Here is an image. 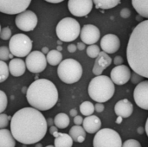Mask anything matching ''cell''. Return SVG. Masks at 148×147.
Instances as JSON below:
<instances>
[{
  "mask_svg": "<svg viewBox=\"0 0 148 147\" xmlns=\"http://www.w3.org/2000/svg\"><path fill=\"white\" fill-rule=\"evenodd\" d=\"M123 62H124V60H123V58H122L121 55H117V56H115L114 59V64L115 66L122 65V64H123Z\"/></svg>",
  "mask_w": 148,
  "mask_h": 147,
  "instance_id": "74e56055",
  "label": "cell"
},
{
  "mask_svg": "<svg viewBox=\"0 0 148 147\" xmlns=\"http://www.w3.org/2000/svg\"><path fill=\"white\" fill-rule=\"evenodd\" d=\"M76 49H77V46L75 45V44H73V43H71V44H69V45L68 46V51L70 52V53L75 52Z\"/></svg>",
  "mask_w": 148,
  "mask_h": 147,
  "instance_id": "60d3db41",
  "label": "cell"
},
{
  "mask_svg": "<svg viewBox=\"0 0 148 147\" xmlns=\"http://www.w3.org/2000/svg\"><path fill=\"white\" fill-rule=\"evenodd\" d=\"M82 67L75 59L63 60L57 68V75L60 80L66 84H73L79 81L82 76Z\"/></svg>",
  "mask_w": 148,
  "mask_h": 147,
  "instance_id": "5b68a950",
  "label": "cell"
},
{
  "mask_svg": "<svg viewBox=\"0 0 148 147\" xmlns=\"http://www.w3.org/2000/svg\"><path fill=\"white\" fill-rule=\"evenodd\" d=\"M16 146V139L11 133V131H9L6 128L0 129V147H15Z\"/></svg>",
  "mask_w": 148,
  "mask_h": 147,
  "instance_id": "7402d4cb",
  "label": "cell"
},
{
  "mask_svg": "<svg viewBox=\"0 0 148 147\" xmlns=\"http://www.w3.org/2000/svg\"><path fill=\"white\" fill-rule=\"evenodd\" d=\"M121 47L120 38L114 34H107L101 40V48L102 51L108 54H114Z\"/></svg>",
  "mask_w": 148,
  "mask_h": 147,
  "instance_id": "2e32d148",
  "label": "cell"
},
{
  "mask_svg": "<svg viewBox=\"0 0 148 147\" xmlns=\"http://www.w3.org/2000/svg\"><path fill=\"white\" fill-rule=\"evenodd\" d=\"M83 119L82 116L80 115H76L75 117H74V123L75 125H77V126H81L82 123H83Z\"/></svg>",
  "mask_w": 148,
  "mask_h": 147,
  "instance_id": "ab89813d",
  "label": "cell"
},
{
  "mask_svg": "<svg viewBox=\"0 0 148 147\" xmlns=\"http://www.w3.org/2000/svg\"><path fill=\"white\" fill-rule=\"evenodd\" d=\"M27 68L29 72L34 74L42 73L47 67V57L45 54L41 51L35 50L30 52L25 60Z\"/></svg>",
  "mask_w": 148,
  "mask_h": 147,
  "instance_id": "9c48e42d",
  "label": "cell"
},
{
  "mask_svg": "<svg viewBox=\"0 0 148 147\" xmlns=\"http://www.w3.org/2000/svg\"><path fill=\"white\" fill-rule=\"evenodd\" d=\"M76 46H77L78 50H84L85 48H86V43H84L83 42H78Z\"/></svg>",
  "mask_w": 148,
  "mask_h": 147,
  "instance_id": "7bdbcfd3",
  "label": "cell"
},
{
  "mask_svg": "<svg viewBox=\"0 0 148 147\" xmlns=\"http://www.w3.org/2000/svg\"><path fill=\"white\" fill-rule=\"evenodd\" d=\"M134 99L139 107L148 110V80L141 81L135 87Z\"/></svg>",
  "mask_w": 148,
  "mask_h": 147,
  "instance_id": "5bb4252c",
  "label": "cell"
},
{
  "mask_svg": "<svg viewBox=\"0 0 148 147\" xmlns=\"http://www.w3.org/2000/svg\"><path fill=\"white\" fill-rule=\"evenodd\" d=\"M69 114H70V116H72V117H75V116L77 115V111H76V109H71Z\"/></svg>",
  "mask_w": 148,
  "mask_h": 147,
  "instance_id": "ee69618b",
  "label": "cell"
},
{
  "mask_svg": "<svg viewBox=\"0 0 148 147\" xmlns=\"http://www.w3.org/2000/svg\"><path fill=\"white\" fill-rule=\"evenodd\" d=\"M48 121L34 107H23L14 113L10 120V131L16 141L23 145H33L46 135Z\"/></svg>",
  "mask_w": 148,
  "mask_h": 147,
  "instance_id": "6da1fadb",
  "label": "cell"
},
{
  "mask_svg": "<svg viewBox=\"0 0 148 147\" xmlns=\"http://www.w3.org/2000/svg\"><path fill=\"white\" fill-rule=\"evenodd\" d=\"M8 66L10 69V74L15 77L22 76L25 73L27 68L26 62H24L20 58H12Z\"/></svg>",
  "mask_w": 148,
  "mask_h": 147,
  "instance_id": "ffe728a7",
  "label": "cell"
},
{
  "mask_svg": "<svg viewBox=\"0 0 148 147\" xmlns=\"http://www.w3.org/2000/svg\"><path fill=\"white\" fill-rule=\"evenodd\" d=\"M58 127L57 126H51L50 127H49V133L50 134H54V133H57L58 132Z\"/></svg>",
  "mask_w": 148,
  "mask_h": 147,
  "instance_id": "b9f144b4",
  "label": "cell"
},
{
  "mask_svg": "<svg viewBox=\"0 0 148 147\" xmlns=\"http://www.w3.org/2000/svg\"><path fill=\"white\" fill-rule=\"evenodd\" d=\"M0 37L2 40H9L12 37L11 36V29L9 27H3L0 32Z\"/></svg>",
  "mask_w": 148,
  "mask_h": 147,
  "instance_id": "836d02e7",
  "label": "cell"
},
{
  "mask_svg": "<svg viewBox=\"0 0 148 147\" xmlns=\"http://www.w3.org/2000/svg\"><path fill=\"white\" fill-rule=\"evenodd\" d=\"M111 63H112V59L108 55V54L104 51H101L98 57L95 58V65L93 68V74L95 76L101 75L103 71L107 68H108L111 65Z\"/></svg>",
  "mask_w": 148,
  "mask_h": 147,
  "instance_id": "e0dca14e",
  "label": "cell"
},
{
  "mask_svg": "<svg viewBox=\"0 0 148 147\" xmlns=\"http://www.w3.org/2000/svg\"><path fill=\"white\" fill-rule=\"evenodd\" d=\"M121 16L122 18H128L130 16H131V10L128 9V8H123L121 10Z\"/></svg>",
  "mask_w": 148,
  "mask_h": 147,
  "instance_id": "8d00e7d4",
  "label": "cell"
},
{
  "mask_svg": "<svg viewBox=\"0 0 148 147\" xmlns=\"http://www.w3.org/2000/svg\"><path fill=\"white\" fill-rule=\"evenodd\" d=\"M37 16L32 10H26L16 16L15 23L16 27L25 32L35 29L37 25Z\"/></svg>",
  "mask_w": 148,
  "mask_h": 147,
  "instance_id": "30bf717a",
  "label": "cell"
},
{
  "mask_svg": "<svg viewBox=\"0 0 148 147\" xmlns=\"http://www.w3.org/2000/svg\"><path fill=\"white\" fill-rule=\"evenodd\" d=\"M100 53H101L100 47L97 46L96 44L89 45L87 48V55L90 58H96V57H98V55H100Z\"/></svg>",
  "mask_w": 148,
  "mask_h": 147,
  "instance_id": "f546056e",
  "label": "cell"
},
{
  "mask_svg": "<svg viewBox=\"0 0 148 147\" xmlns=\"http://www.w3.org/2000/svg\"><path fill=\"white\" fill-rule=\"evenodd\" d=\"M42 52L43 53V54H48L49 51V48H47V47H43L42 49Z\"/></svg>",
  "mask_w": 148,
  "mask_h": 147,
  "instance_id": "7dc6e473",
  "label": "cell"
},
{
  "mask_svg": "<svg viewBox=\"0 0 148 147\" xmlns=\"http://www.w3.org/2000/svg\"><path fill=\"white\" fill-rule=\"evenodd\" d=\"M122 140L120 134L110 128H103L95 135L94 147H122Z\"/></svg>",
  "mask_w": 148,
  "mask_h": 147,
  "instance_id": "ba28073f",
  "label": "cell"
},
{
  "mask_svg": "<svg viewBox=\"0 0 148 147\" xmlns=\"http://www.w3.org/2000/svg\"><path fill=\"white\" fill-rule=\"evenodd\" d=\"M10 50L9 48H7L6 46H2L0 47V60L1 61H7L10 58Z\"/></svg>",
  "mask_w": 148,
  "mask_h": 147,
  "instance_id": "1f68e13d",
  "label": "cell"
},
{
  "mask_svg": "<svg viewBox=\"0 0 148 147\" xmlns=\"http://www.w3.org/2000/svg\"><path fill=\"white\" fill-rule=\"evenodd\" d=\"M54 122H55V126H57L59 129H65L67 128L69 124H70V120L68 114L61 113H58L57 115H56L55 119H54Z\"/></svg>",
  "mask_w": 148,
  "mask_h": 147,
  "instance_id": "484cf974",
  "label": "cell"
},
{
  "mask_svg": "<svg viewBox=\"0 0 148 147\" xmlns=\"http://www.w3.org/2000/svg\"><path fill=\"white\" fill-rule=\"evenodd\" d=\"M46 147H56L55 146H47Z\"/></svg>",
  "mask_w": 148,
  "mask_h": 147,
  "instance_id": "f5cc1de1",
  "label": "cell"
},
{
  "mask_svg": "<svg viewBox=\"0 0 148 147\" xmlns=\"http://www.w3.org/2000/svg\"><path fill=\"white\" fill-rule=\"evenodd\" d=\"M101 36V32L100 29L93 24H86L82 28L80 37L82 41L88 44V45H92L96 43Z\"/></svg>",
  "mask_w": 148,
  "mask_h": 147,
  "instance_id": "9a60e30c",
  "label": "cell"
},
{
  "mask_svg": "<svg viewBox=\"0 0 148 147\" xmlns=\"http://www.w3.org/2000/svg\"><path fill=\"white\" fill-rule=\"evenodd\" d=\"M88 92L93 101L104 103L114 96L115 92L114 83L107 75H98L90 81Z\"/></svg>",
  "mask_w": 148,
  "mask_h": 147,
  "instance_id": "277c9868",
  "label": "cell"
},
{
  "mask_svg": "<svg viewBox=\"0 0 148 147\" xmlns=\"http://www.w3.org/2000/svg\"><path fill=\"white\" fill-rule=\"evenodd\" d=\"M45 1L48 2V3H61V2H62L64 0H45Z\"/></svg>",
  "mask_w": 148,
  "mask_h": 147,
  "instance_id": "f6af8a7d",
  "label": "cell"
},
{
  "mask_svg": "<svg viewBox=\"0 0 148 147\" xmlns=\"http://www.w3.org/2000/svg\"><path fill=\"white\" fill-rule=\"evenodd\" d=\"M31 0H0V11L8 15L19 14L27 10Z\"/></svg>",
  "mask_w": 148,
  "mask_h": 147,
  "instance_id": "8fae6325",
  "label": "cell"
},
{
  "mask_svg": "<svg viewBox=\"0 0 148 147\" xmlns=\"http://www.w3.org/2000/svg\"><path fill=\"white\" fill-rule=\"evenodd\" d=\"M33 42L25 34H16L10 39L9 49L10 53L16 57L27 56L32 49Z\"/></svg>",
  "mask_w": 148,
  "mask_h": 147,
  "instance_id": "52a82bcc",
  "label": "cell"
},
{
  "mask_svg": "<svg viewBox=\"0 0 148 147\" xmlns=\"http://www.w3.org/2000/svg\"><path fill=\"white\" fill-rule=\"evenodd\" d=\"M86 133L87 132L85 131L83 126L75 125L70 128L69 134L72 137L74 141L77 143H82L86 139Z\"/></svg>",
  "mask_w": 148,
  "mask_h": 147,
  "instance_id": "603a6c76",
  "label": "cell"
},
{
  "mask_svg": "<svg viewBox=\"0 0 148 147\" xmlns=\"http://www.w3.org/2000/svg\"><path fill=\"white\" fill-rule=\"evenodd\" d=\"M48 124H49V126H53V124H55V122H54V120H52V119H49V120H48Z\"/></svg>",
  "mask_w": 148,
  "mask_h": 147,
  "instance_id": "681fc988",
  "label": "cell"
},
{
  "mask_svg": "<svg viewBox=\"0 0 148 147\" xmlns=\"http://www.w3.org/2000/svg\"><path fill=\"white\" fill-rule=\"evenodd\" d=\"M93 1L94 3L95 4V7L97 9H101V10H108V9L114 8L121 3V0H93Z\"/></svg>",
  "mask_w": 148,
  "mask_h": 147,
  "instance_id": "4316f807",
  "label": "cell"
},
{
  "mask_svg": "<svg viewBox=\"0 0 148 147\" xmlns=\"http://www.w3.org/2000/svg\"><path fill=\"white\" fill-rule=\"evenodd\" d=\"M93 0H69L68 8L69 12L75 16H85L93 9Z\"/></svg>",
  "mask_w": 148,
  "mask_h": 147,
  "instance_id": "7c38bea8",
  "label": "cell"
},
{
  "mask_svg": "<svg viewBox=\"0 0 148 147\" xmlns=\"http://www.w3.org/2000/svg\"><path fill=\"white\" fill-rule=\"evenodd\" d=\"M8 105V99H7V95L5 94V93L1 90L0 91V113H3L4 110L6 109Z\"/></svg>",
  "mask_w": 148,
  "mask_h": 147,
  "instance_id": "4dcf8cb0",
  "label": "cell"
},
{
  "mask_svg": "<svg viewBox=\"0 0 148 147\" xmlns=\"http://www.w3.org/2000/svg\"><path fill=\"white\" fill-rule=\"evenodd\" d=\"M145 130H146V133H147V137H148V118H147V122H146Z\"/></svg>",
  "mask_w": 148,
  "mask_h": 147,
  "instance_id": "c3c4849f",
  "label": "cell"
},
{
  "mask_svg": "<svg viewBox=\"0 0 148 147\" xmlns=\"http://www.w3.org/2000/svg\"><path fill=\"white\" fill-rule=\"evenodd\" d=\"M143 76H141L140 75L137 74L136 72H134L132 74V76H131V81L133 84H135V85H138L139 83H140L141 81H143Z\"/></svg>",
  "mask_w": 148,
  "mask_h": 147,
  "instance_id": "d590c367",
  "label": "cell"
},
{
  "mask_svg": "<svg viewBox=\"0 0 148 147\" xmlns=\"http://www.w3.org/2000/svg\"><path fill=\"white\" fill-rule=\"evenodd\" d=\"M82 126L88 133L93 134V133H96L101 130V121L99 117L95 115H90V116H87L84 119Z\"/></svg>",
  "mask_w": 148,
  "mask_h": 147,
  "instance_id": "d6986e66",
  "label": "cell"
},
{
  "mask_svg": "<svg viewBox=\"0 0 148 147\" xmlns=\"http://www.w3.org/2000/svg\"><path fill=\"white\" fill-rule=\"evenodd\" d=\"M131 70L126 65L115 66L110 73V78L114 84L119 86L127 83L131 80Z\"/></svg>",
  "mask_w": 148,
  "mask_h": 147,
  "instance_id": "4fadbf2b",
  "label": "cell"
},
{
  "mask_svg": "<svg viewBox=\"0 0 148 147\" xmlns=\"http://www.w3.org/2000/svg\"><path fill=\"white\" fill-rule=\"evenodd\" d=\"M46 57H47L48 63L51 66L59 65L62 62V55L57 49L49 50V52L47 54Z\"/></svg>",
  "mask_w": 148,
  "mask_h": 147,
  "instance_id": "d4e9b609",
  "label": "cell"
},
{
  "mask_svg": "<svg viewBox=\"0 0 148 147\" xmlns=\"http://www.w3.org/2000/svg\"><path fill=\"white\" fill-rule=\"evenodd\" d=\"M114 112L117 116H121L126 119L132 115L134 112V106L127 99H123L115 104Z\"/></svg>",
  "mask_w": 148,
  "mask_h": 147,
  "instance_id": "ac0fdd59",
  "label": "cell"
},
{
  "mask_svg": "<svg viewBox=\"0 0 148 147\" xmlns=\"http://www.w3.org/2000/svg\"><path fill=\"white\" fill-rule=\"evenodd\" d=\"M81 26L78 21L72 17L62 18L56 25V32L59 40L62 42H73L81 34Z\"/></svg>",
  "mask_w": 148,
  "mask_h": 147,
  "instance_id": "8992f818",
  "label": "cell"
},
{
  "mask_svg": "<svg viewBox=\"0 0 148 147\" xmlns=\"http://www.w3.org/2000/svg\"><path fill=\"white\" fill-rule=\"evenodd\" d=\"M144 131H146L144 128H141V127H140L139 129H138V133H140V134H142L143 133H144Z\"/></svg>",
  "mask_w": 148,
  "mask_h": 147,
  "instance_id": "f907efd6",
  "label": "cell"
},
{
  "mask_svg": "<svg viewBox=\"0 0 148 147\" xmlns=\"http://www.w3.org/2000/svg\"><path fill=\"white\" fill-rule=\"evenodd\" d=\"M26 99L32 107L40 111H47L57 103L58 91L52 81L47 79H38L28 88Z\"/></svg>",
  "mask_w": 148,
  "mask_h": 147,
  "instance_id": "3957f363",
  "label": "cell"
},
{
  "mask_svg": "<svg viewBox=\"0 0 148 147\" xmlns=\"http://www.w3.org/2000/svg\"><path fill=\"white\" fill-rule=\"evenodd\" d=\"M122 147H141V145L136 139H127L123 143Z\"/></svg>",
  "mask_w": 148,
  "mask_h": 147,
  "instance_id": "e575fe53",
  "label": "cell"
},
{
  "mask_svg": "<svg viewBox=\"0 0 148 147\" xmlns=\"http://www.w3.org/2000/svg\"><path fill=\"white\" fill-rule=\"evenodd\" d=\"M36 147H42V146H41V145H37V146H36Z\"/></svg>",
  "mask_w": 148,
  "mask_h": 147,
  "instance_id": "db71d44e",
  "label": "cell"
},
{
  "mask_svg": "<svg viewBox=\"0 0 148 147\" xmlns=\"http://www.w3.org/2000/svg\"><path fill=\"white\" fill-rule=\"evenodd\" d=\"M123 117H121V116H118V118H117V120H116V123L117 124H121V122H122V120H123Z\"/></svg>",
  "mask_w": 148,
  "mask_h": 147,
  "instance_id": "bcb514c9",
  "label": "cell"
},
{
  "mask_svg": "<svg viewBox=\"0 0 148 147\" xmlns=\"http://www.w3.org/2000/svg\"><path fill=\"white\" fill-rule=\"evenodd\" d=\"M11 118L12 117H10V116L2 113L0 114V129L6 128L7 126L9 125V121L11 120Z\"/></svg>",
  "mask_w": 148,
  "mask_h": 147,
  "instance_id": "d6a6232c",
  "label": "cell"
},
{
  "mask_svg": "<svg viewBox=\"0 0 148 147\" xmlns=\"http://www.w3.org/2000/svg\"><path fill=\"white\" fill-rule=\"evenodd\" d=\"M127 62L134 72L148 78V19L132 31L127 47Z\"/></svg>",
  "mask_w": 148,
  "mask_h": 147,
  "instance_id": "7a4b0ae2",
  "label": "cell"
},
{
  "mask_svg": "<svg viewBox=\"0 0 148 147\" xmlns=\"http://www.w3.org/2000/svg\"><path fill=\"white\" fill-rule=\"evenodd\" d=\"M55 137L54 146L56 147H72L73 146V139L68 133H56L53 134Z\"/></svg>",
  "mask_w": 148,
  "mask_h": 147,
  "instance_id": "44dd1931",
  "label": "cell"
},
{
  "mask_svg": "<svg viewBox=\"0 0 148 147\" xmlns=\"http://www.w3.org/2000/svg\"><path fill=\"white\" fill-rule=\"evenodd\" d=\"M132 4L140 16L148 18V0H132Z\"/></svg>",
  "mask_w": 148,
  "mask_h": 147,
  "instance_id": "cb8c5ba5",
  "label": "cell"
},
{
  "mask_svg": "<svg viewBox=\"0 0 148 147\" xmlns=\"http://www.w3.org/2000/svg\"><path fill=\"white\" fill-rule=\"evenodd\" d=\"M57 49V50H59V51H60V50H62V47H61V46H58V47H57V49Z\"/></svg>",
  "mask_w": 148,
  "mask_h": 147,
  "instance_id": "816d5d0a",
  "label": "cell"
},
{
  "mask_svg": "<svg viewBox=\"0 0 148 147\" xmlns=\"http://www.w3.org/2000/svg\"><path fill=\"white\" fill-rule=\"evenodd\" d=\"M95 111V105L90 101H84L80 106V112L84 116L93 115Z\"/></svg>",
  "mask_w": 148,
  "mask_h": 147,
  "instance_id": "83f0119b",
  "label": "cell"
},
{
  "mask_svg": "<svg viewBox=\"0 0 148 147\" xmlns=\"http://www.w3.org/2000/svg\"><path fill=\"white\" fill-rule=\"evenodd\" d=\"M9 74H10L9 66H7L5 62L0 60V82L5 81L9 77Z\"/></svg>",
  "mask_w": 148,
  "mask_h": 147,
  "instance_id": "f1b7e54d",
  "label": "cell"
},
{
  "mask_svg": "<svg viewBox=\"0 0 148 147\" xmlns=\"http://www.w3.org/2000/svg\"><path fill=\"white\" fill-rule=\"evenodd\" d=\"M95 111L97 113H102L105 109L104 105L101 102H96V104L95 105Z\"/></svg>",
  "mask_w": 148,
  "mask_h": 147,
  "instance_id": "f35d334b",
  "label": "cell"
}]
</instances>
